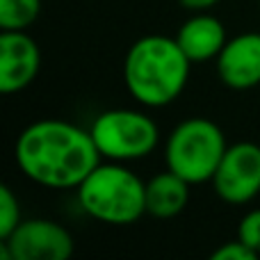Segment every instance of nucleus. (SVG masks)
<instances>
[{
  "label": "nucleus",
  "instance_id": "nucleus-17",
  "mask_svg": "<svg viewBox=\"0 0 260 260\" xmlns=\"http://www.w3.org/2000/svg\"><path fill=\"white\" fill-rule=\"evenodd\" d=\"M258 3H260V0H258Z\"/></svg>",
  "mask_w": 260,
  "mask_h": 260
},
{
  "label": "nucleus",
  "instance_id": "nucleus-16",
  "mask_svg": "<svg viewBox=\"0 0 260 260\" xmlns=\"http://www.w3.org/2000/svg\"><path fill=\"white\" fill-rule=\"evenodd\" d=\"M180 5H183L185 9H189V12H210L215 5H219L221 0H178Z\"/></svg>",
  "mask_w": 260,
  "mask_h": 260
},
{
  "label": "nucleus",
  "instance_id": "nucleus-9",
  "mask_svg": "<svg viewBox=\"0 0 260 260\" xmlns=\"http://www.w3.org/2000/svg\"><path fill=\"white\" fill-rule=\"evenodd\" d=\"M217 76L231 89H253L260 85V32H242L231 37L221 48Z\"/></svg>",
  "mask_w": 260,
  "mask_h": 260
},
{
  "label": "nucleus",
  "instance_id": "nucleus-14",
  "mask_svg": "<svg viewBox=\"0 0 260 260\" xmlns=\"http://www.w3.org/2000/svg\"><path fill=\"white\" fill-rule=\"evenodd\" d=\"M238 240H242L251 251L260 256V208L249 210L238 226Z\"/></svg>",
  "mask_w": 260,
  "mask_h": 260
},
{
  "label": "nucleus",
  "instance_id": "nucleus-15",
  "mask_svg": "<svg viewBox=\"0 0 260 260\" xmlns=\"http://www.w3.org/2000/svg\"><path fill=\"white\" fill-rule=\"evenodd\" d=\"M258 253L251 251L242 240H233V242H224L212 251V260H256Z\"/></svg>",
  "mask_w": 260,
  "mask_h": 260
},
{
  "label": "nucleus",
  "instance_id": "nucleus-1",
  "mask_svg": "<svg viewBox=\"0 0 260 260\" xmlns=\"http://www.w3.org/2000/svg\"><path fill=\"white\" fill-rule=\"evenodd\" d=\"M14 155L32 183L53 189H78L103 160L89 130L59 119L30 123L18 135Z\"/></svg>",
  "mask_w": 260,
  "mask_h": 260
},
{
  "label": "nucleus",
  "instance_id": "nucleus-7",
  "mask_svg": "<svg viewBox=\"0 0 260 260\" xmlns=\"http://www.w3.org/2000/svg\"><path fill=\"white\" fill-rule=\"evenodd\" d=\"M210 183L229 206L253 201L260 194V146L256 142L229 144Z\"/></svg>",
  "mask_w": 260,
  "mask_h": 260
},
{
  "label": "nucleus",
  "instance_id": "nucleus-3",
  "mask_svg": "<svg viewBox=\"0 0 260 260\" xmlns=\"http://www.w3.org/2000/svg\"><path fill=\"white\" fill-rule=\"evenodd\" d=\"M76 192L82 210L103 224L126 226L146 215V183L121 162H101Z\"/></svg>",
  "mask_w": 260,
  "mask_h": 260
},
{
  "label": "nucleus",
  "instance_id": "nucleus-12",
  "mask_svg": "<svg viewBox=\"0 0 260 260\" xmlns=\"http://www.w3.org/2000/svg\"><path fill=\"white\" fill-rule=\"evenodd\" d=\"M41 14V0H0V30H27Z\"/></svg>",
  "mask_w": 260,
  "mask_h": 260
},
{
  "label": "nucleus",
  "instance_id": "nucleus-10",
  "mask_svg": "<svg viewBox=\"0 0 260 260\" xmlns=\"http://www.w3.org/2000/svg\"><path fill=\"white\" fill-rule=\"evenodd\" d=\"M176 41L183 48V53L189 57V62L201 64L219 57L229 37H226L224 25L217 16L208 12H197L192 18H187L180 25Z\"/></svg>",
  "mask_w": 260,
  "mask_h": 260
},
{
  "label": "nucleus",
  "instance_id": "nucleus-5",
  "mask_svg": "<svg viewBox=\"0 0 260 260\" xmlns=\"http://www.w3.org/2000/svg\"><path fill=\"white\" fill-rule=\"evenodd\" d=\"M101 157L110 162H133L151 155L160 142L157 126L137 110H105L89 128Z\"/></svg>",
  "mask_w": 260,
  "mask_h": 260
},
{
  "label": "nucleus",
  "instance_id": "nucleus-11",
  "mask_svg": "<svg viewBox=\"0 0 260 260\" xmlns=\"http://www.w3.org/2000/svg\"><path fill=\"white\" fill-rule=\"evenodd\" d=\"M189 201V183L171 169L153 176L146 183V212L157 219L180 215Z\"/></svg>",
  "mask_w": 260,
  "mask_h": 260
},
{
  "label": "nucleus",
  "instance_id": "nucleus-8",
  "mask_svg": "<svg viewBox=\"0 0 260 260\" xmlns=\"http://www.w3.org/2000/svg\"><path fill=\"white\" fill-rule=\"evenodd\" d=\"M41 69V50L27 30L0 32V91L16 94L35 82Z\"/></svg>",
  "mask_w": 260,
  "mask_h": 260
},
{
  "label": "nucleus",
  "instance_id": "nucleus-13",
  "mask_svg": "<svg viewBox=\"0 0 260 260\" xmlns=\"http://www.w3.org/2000/svg\"><path fill=\"white\" fill-rule=\"evenodd\" d=\"M21 224V208L18 199L9 185H0V240L7 238Z\"/></svg>",
  "mask_w": 260,
  "mask_h": 260
},
{
  "label": "nucleus",
  "instance_id": "nucleus-6",
  "mask_svg": "<svg viewBox=\"0 0 260 260\" xmlns=\"http://www.w3.org/2000/svg\"><path fill=\"white\" fill-rule=\"evenodd\" d=\"M76 249L73 235L53 219H21V224L0 240L5 260H67Z\"/></svg>",
  "mask_w": 260,
  "mask_h": 260
},
{
  "label": "nucleus",
  "instance_id": "nucleus-4",
  "mask_svg": "<svg viewBox=\"0 0 260 260\" xmlns=\"http://www.w3.org/2000/svg\"><path fill=\"white\" fill-rule=\"evenodd\" d=\"M226 148V137L215 121L201 117L185 119L167 139V169L178 174L189 185L208 183L215 176Z\"/></svg>",
  "mask_w": 260,
  "mask_h": 260
},
{
  "label": "nucleus",
  "instance_id": "nucleus-2",
  "mask_svg": "<svg viewBox=\"0 0 260 260\" xmlns=\"http://www.w3.org/2000/svg\"><path fill=\"white\" fill-rule=\"evenodd\" d=\"M189 57L176 37L146 35L128 48L123 59V82L137 103L165 108L185 91L189 80Z\"/></svg>",
  "mask_w": 260,
  "mask_h": 260
}]
</instances>
